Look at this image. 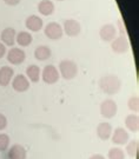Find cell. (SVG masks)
<instances>
[{
  "mask_svg": "<svg viewBox=\"0 0 139 159\" xmlns=\"http://www.w3.org/2000/svg\"><path fill=\"white\" fill-rule=\"evenodd\" d=\"M111 139H112L113 144H116V145H125V144H128L130 136L126 130H124L123 127H118L112 133Z\"/></svg>",
  "mask_w": 139,
  "mask_h": 159,
  "instance_id": "8fae6325",
  "label": "cell"
},
{
  "mask_svg": "<svg viewBox=\"0 0 139 159\" xmlns=\"http://www.w3.org/2000/svg\"><path fill=\"white\" fill-rule=\"evenodd\" d=\"M111 47L116 53H119V54L126 53L130 50V41L128 39V35L126 34H120L119 37H116L112 40Z\"/></svg>",
  "mask_w": 139,
  "mask_h": 159,
  "instance_id": "277c9868",
  "label": "cell"
},
{
  "mask_svg": "<svg viewBox=\"0 0 139 159\" xmlns=\"http://www.w3.org/2000/svg\"><path fill=\"white\" fill-rule=\"evenodd\" d=\"M128 108H130L131 111H133V112H138V111H139V100H138V97H137V96L131 97V98L128 99Z\"/></svg>",
  "mask_w": 139,
  "mask_h": 159,
  "instance_id": "d4e9b609",
  "label": "cell"
},
{
  "mask_svg": "<svg viewBox=\"0 0 139 159\" xmlns=\"http://www.w3.org/2000/svg\"><path fill=\"white\" fill-rule=\"evenodd\" d=\"M138 150H139V143L137 139L131 140V142L128 144V146H126V152H128V156L132 157V158H136V157H137Z\"/></svg>",
  "mask_w": 139,
  "mask_h": 159,
  "instance_id": "7402d4cb",
  "label": "cell"
},
{
  "mask_svg": "<svg viewBox=\"0 0 139 159\" xmlns=\"http://www.w3.org/2000/svg\"><path fill=\"white\" fill-rule=\"evenodd\" d=\"M14 71L10 66H2L0 68V86H7L10 85L11 80L13 79Z\"/></svg>",
  "mask_w": 139,
  "mask_h": 159,
  "instance_id": "9a60e30c",
  "label": "cell"
},
{
  "mask_svg": "<svg viewBox=\"0 0 139 159\" xmlns=\"http://www.w3.org/2000/svg\"><path fill=\"white\" fill-rule=\"evenodd\" d=\"M38 11L43 16H51L54 12V4L51 0H41L38 4Z\"/></svg>",
  "mask_w": 139,
  "mask_h": 159,
  "instance_id": "ac0fdd59",
  "label": "cell"
},
{
  "mask_svg": "<svg viewBox=\"0 0 139 159\" xmlns=\"http://www.w3.org/2000/svg\"><path fill=\"white\" fill-rule=\"evenodd\" d=\"M99 87L101 89V91L104 93L109 94V96H113V94H117L119 92L120 87H122V83L117 75L109 74V75H105V77L100 78Z\"/></svg>",
  "mask_w": 139,
  "mask_h": 159,
  "instance_id": "6da1fadb",
  "label": "cell"
},
{
  "mask_svg": "<svg viewBox=\"0 0 139 159\" xmlns=\"http://www.w3.org/2000/svg\"><path fill=\"white\" fill-rule=\"evenodd\" d=\"M4 1H5L6 5L8 6H17L21 0H4Z\"/></svg>",
  "mask_w": 139,
  "mask_h": 159,
  "instance_id": "4316f807",
  "label": "cell"
},
{
  "mask_svg": "<svg viewBox=\"0 0 139 159\" xmlns=\"http://www.w3.org/2000/svg\"><path fill=\"white\" fill-rule=\"evenodd\" d=\"M6 126H7V119L4 114L0 113V131L1 130H5Z\"/></svg>",
  "mask_w": 139,
  "mask_h": 159,
  "instance_id": "484cf974",
  "label": "cell"
},
{
  "mask_svg": "<svg viewBox=\"0 0 139 159\" xmlns=\"http://www.w3.org/2000/svg\"><path fill=\"white\" fill-rule=\"evenodd\" d=\"M125 125L131 132H138L139 131V117L138 114H130L125 120Z\"/></svg>",
  "mask_w": 139,
  "mask_h": 159,
  "instance_id": "44dd1931",
  "label": "cell"
},
{
  "mask_svg": "<svg viewBox=\"0 0 139 159\" xmlns=\"http://www.w3.org/2000/svg\"><path fill=\"white\" fill-rule=\"evenodd\" d=\"M118 34L117 29L112 24H106L104 26H101V29L99 31V35L104 41H112Z\"/></svg>",
  "mask_w": 139,
  "mask_h": 159,
  "instance_id": "30bf717a",
  "label": "cell"
},
{
  "mask_svg": "<svg viewBox=\"0 0 139 159\" xmlns=\"http://www.w3.org/2000/svg\"><path fill=\"white\" fill-rule=\"evenodd\" d=\"M27 157V152L24 146L16 144L11 146V148L8 150V153H7V158L8 159H26Z\"/></svg>",
  "mask_w": 139,
  "mask_h": 159,
  "instance_id": "4fadbf2b",
  "label": "cell"
},
{
  "mask_svg": "<svg viewBox=\"0 0 139 159\" xmlns=\"http://www.w3.org/2000/svg\"><path fill=\"white\" fill-rule=\"evenodd\" d=\"M32 34L29 33V32H19L17 33V37H16V44H19L20 46H23V47H26V46L31 45V43H32Z\"/></svg>",
  "mask_w": 139,
  "mask_h": 159,
  "instance_id": "ffe728a7",
  "label": "cell"
},
{
  "mask_svg": "<svg viewBox=\"0 0 139 159\" xmlns=\"http://www.w3.org/2000/svg\"><path fill=\"white\" fill-rule=\"evenodd\" d=\"M59 74L66 80H71L77 77L78 66L72 60H63L59 64Z\"/></svg>",
  "mask_w": 139,
  "mask_h": 159,
  "instance_id": "7a4b0ae2",
  "label": "cell"
},
{
  "mask_svg": "<svg viewBox=\"0 0 139 159\" xmlns=\"http://www.w3.org/2000/svg\"><path fill=\"white\" fill-rule=\"evenodd\" d=\"M63 31L65 34H67L69 37H78L81 32L80 24L74 19H67L64 23Z\"/></svg>",
  "mask_w": 139,
  "mask_h": 159,
  "instance_id": "ba28073f",
  "label": "cell"
},
{
  "mask_svg": "<svg viewBox=\"0 0 139 159\" xmlns=\"http://www.w3.org/2000/svg\"><path fill=\"white\" fill-rule=\"evenodd\" d=\"M16 37H17V32L16 30L12 27H7L1 32V41L5 46H13L16 44Z\"/></svg>",
  "mask_w": 139,
  "mask_h": 159,
  "instance_id": "7c38bea8",
  "label": "cell"
},
{
  "mask_svg": "<svg viewBox=\"0 0 139 159\" xmlns=\"http://www.w3.org/2000/svg\"><path fill=\"white\" fill-rule=\"evenodd\" d=\"M109 159H125V153L122 148H113L109 151Z\"/></svg>",
  "mask_w": 139,
  "mask_h": 159,
  "instance_id": "603a6c76",
  "label": "cell"
},
{
  "mask_svg": "<svg viewBox=\"0 0 139 159\" xmlns=\"http://www.w3.org/2000/svg\"><path fill=\"white\" fill-rule=\"evenodd\" d=\"M51 54H52L51 48L47 47V46H44V45L38 46L34 51L35 59L39 60V61H45V60H47V59H50V58H51Z\"/></svg>",
  "mask_w": 139,
  "mask_h": 159,
  "instance_id": "e0dca14e",
  "label": "cell"
},
{
  "mask_svg": "<svg viewBox=\"0 0 139 159\" xmlns=\"http://www.w3.org/2000/svg\"><path fill=\"white\" fill-rule=\"evenodd\" d=\"M97 134L101 140H109L112 136V126L110 123H100L97 127Z\"/></svg>",
  "mask_w": 139,
  "mask_h": 159,
  "instance_id": "2e32d148",
  "label": "cell"
},
{
  "mask_svg": "<svg viewBox=\"0 0 139 159\" xmlns=\"http://www.w3.org/2000/svg\"><path fill=\"white\" fill-rule=\"evenodd\" d=\"M12 87L13 90L17 92H25L29 89V80L27 79L26 75L18 74L12 79Z\"/></svg>",
  "mask_w": 139,
  "mask_h": 159,
  "instance_id": "9c48e42d",
  "label": "cell"
},
{
  "mask_svg": "<svg viewBox=\"0 0 139 159\" xmlns=\"http://www.w3.org/2000/svg\"><path fill=\"white\" fill-rule=\"evenodd\" d=\"M58 1H64V0H58Z\"/></svg>",
  "mask_w": 139,
  "mask_h": 159,
  "instance_id": "f546056e",
  "label": "cell"
},
{
  "mask_svg": "<svg viewBox=\"0 0 139 159\" xmlns=\"http://www.w3.org/2000/svg\"><path fill=\"white\" fill-rule=\"evenodd\" d=\"M41 78L48 85L56 84L59 80V78H60L58 68L56 67V66H53V65H47V66H45L44 70L41 71Z\"/></svg>",
  "mask_w": 139,
  "mask_h": 159,
  "instance_id": "3957f363",
  "label": "cell"
},
{
  "mask_svg": "<svg viewBox=\"0 0 139 159\" xmlns=\"http://www.w3.org/2000/svg\"><path fill=\"white\" fill-rule=\"evenodd\" d=\"M7 51H6V46L2 44V43H0V59L5 56Z\"/></svg>",
  "mask_w": 139,
  "mask_h": 159,
  "instance_id": "83f0119b",
  "label": "cell"
},
{
  "mask_svg": "<svg viewBox=\"0 0 139 159\" xmlns=\"http://www.w3.org/2000/svg\"><path fill=\"white\" fill-rule=\"evenodd\" d=\"M10 146V137L6 133H0V151L4 152Z\"/></svg>",
  "mask_w": 139,
  "mask_h": 159,
  "instance_id": "cb8c5ba5",
  "label": "cell"
},
{
  "mask_svg": "<svg viewBox=\"0 0 139 159\" xmlns=\"http://www.w3.org/2000/svg\"><path fill=\"white\" fill-rule=\"evenodd\" d=\"M26 75H27V79H29L31 81L38 83L41 77V70L37 65H29L26 68Z\"/></svg>",
  "mask_w": 139,
  "mask_h": 159,
  "instance_id": "d6986e66",
  "label": "cell"
},
{
  "mask_svg": "<svg viewBox=\"0 0 139 159\" xmlns=\"http://www.w3.org/2000/svg\"><path fill=\"white\" fill-rule=\"evenodd\" d=\"M90 159H105L104 156H101V154H93L90 157Z\"/></svg>",
  "mask_w": 139,
  "mask_h": 159,
  "instance_id": "f1b7e54d",
  "label": "cell"
},
{
  "mask_svg": "<svg viewBox=\"0 0 139 159\" xmlns=\"http://www.w3.org/2000/svg\"><path fill=\"white\" fill-rule=\"evenodd\" d=\"M25 59H26V54L20 47H12L7 52V61L11 63L12 65H20L25 61Z\"/></svg>",
  "mask_w": 139,
  "mask_h": 159,
  "instance_id": "52a82bcc",
  "label": "cell"
},
{
  "mask_svg": "<svg viewBox=\"0 0 139 159\" xmlns=\"http://www.w3.org/2000/svg\"><path fill=\"white\" fill-rule=\"evenodd\" d=\"M118 112V105L112 99H106L100 105V113L104 118H113Z\"/></svg>",
  "mask_w": 139,
  "mask_h": 159,
  "instance_id": "5b68a950",
  "label": "cell"
},
{
  "mask_svg": "<svg viewBox=\"0 0 139 159\" xmlns=\"http://www.w3.org/2000/svg\"><path fill=\"white\" fill-rule=\"evenodd\" d=\"M25 25L26 27L32 31V32H39L43 26H44V23H43V19L39 18L38 16H29L26 21H25Z\"/></svg>",
  "mask_w": 139,
  "mask_h": 159,
  "instance_id": "5bb4252c",
  "label": "cell"
},
{
  "mask_svg": "<svg viewBox=\"0 0 139 159\" xmlns=\"http://www.w3.org/2000/svg\"><path fill=\"white\" fill-rule=\"evenodd\" d=\"M44 32H45V35H46L47 38L51 40L60 39V38L63 37V34H64L63 27H61L58 23H54V21L47 24L46 26H45Z\"/></svg>",
  "mask_w": 139,
  "mask_h": 159,
  "instance_id": "8992f818",
  "label": "cell"
}]
</instances>
